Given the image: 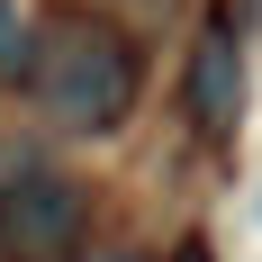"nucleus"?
Masks as SVG:
<instances>
[{
	"label": "nucleus",
	"mask_w": 262,
	"mask_h": 262,
	"mask_svg": "<svg viewBox=\"0 0 262 262\" xmlns=\"http://www.w3.org/2000/svg\"><path fill=\"white\" fill-rule=\"evenodd\" d=\"M136 91H145V46L127 36V18H108L91 0H54L27 27V100L46 127L118 136L136 118Z\"/></svg>",
	"instance_id": "f257e3e1"
},
{
	"label": "nucleus",
	"mask_w": 262,
	"mask_h": 262,
	"mask_svg": "<svg viewBox=\"0 0 262 262\" xmlns=\"http://www.w3.org/2000/svg\"><path fill=\"white\" fill-rule=\"evenodd\" d=\"M91 244V190L54 163L0 172V262H81Z\"/></svg>",
	"instance_id": "f03ea898"
},
{
	"label": "nucleus",
	"mask_w": 262,
	"mask_h": 262,
	"mask_svg": "<svg viewBox=\"0 0 262 262\" xmlns=\"http://www.w3.org/2000/svg\"><path fill=\"white\" fill-rule=\"evenodd\" d=\"M181 108H190V127L208 136V145H235L244 108H253V73H244V46H235V27H226V18H208L199 36H190Z\"/></svg>",
	"instance_id": "7ed1b4c3"
},
{
	"label": "nucleus",
	"mask_w": 262,
	"mask_h": 262,
	"mask_svg": "<svg viewBox=\"0 0 262 262\" xmlns=\"http://www.w3.org/2000/svg\"><path fill=\"white\" fill-rule=\"evenodd\" d=\"M0 73H9V81H27V18L9 9V0H0Z\"/></svg>",
	"instance_id": "20e7f679"
},
{
	"label": "nucleus",
	"mask_w": 262,
	"mask_h": 262,
	"mask_svg": "<svg viewBox=\"0 0 262 262\" xmlns=\"http://www.w3.org/2000/svg\"><path fill=\"white\" fill-rule=\"evenodd\" d=\"M163 262H217V244H208V235H181V244H172Z\"/></svg>",
	"instance_id": "39448f33"
},
{
	"label": "nucleus",
	"mask_w": 262,
	"mask_h": 262,
	"mask_svg": "<svg viewBox=\"0 0 262 262\" xmlns=\"http://www.w3.org/2000/svg\"><path fill=\"white\" fill-rule=\"evenodd\" d=\"M91 262H145V253H91Z\"/></svg>",
	"instance_id": "423d86ee"
}]
</instances>
